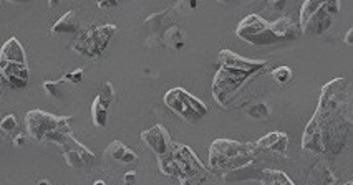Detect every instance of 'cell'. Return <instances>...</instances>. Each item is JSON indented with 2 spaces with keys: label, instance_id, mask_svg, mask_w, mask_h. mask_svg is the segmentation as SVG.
I'll return each mask as SVG.
<instances>
[{
  "label": "cell",
  "instance_id": "obj_23",
  "mask_svg": "<svg viewBox=\"0 0 353 185\" xmlns=\"http://www.w3.org/2000/svg\"><path fill=\"white\" fill-rule=\"evenodd\" d=\"M186 42H188L186 32L178 25L166 28V32L163 34V43L166 45V47L172 48V50H179V48H183L184 45H186Z\"/></svg>",
  "mask_w": 353,
  "mask_h": 185
},
{
  "label": "cell",
  "instance_id": "obj_15",
  "mask_svg": "<svg viewBox=\"0 0 353 185\" xmlns=\"http://www.w3.org/2000/svg\"><path fill=\"white\" fill-rule=\"evenodd\" d=\"M257 151H270L276 152V154L285 155L287 146H289V135L285 133H269L265 134L264 138H261L259 141L254 144Z\"/></svg>",
  "mask_w": 353,
  "mask_h": 185
},
{
  "label": "cell",
  "instance_id": "obj_20",
  "mask_svg": "<svg viewBox=\"0 0 353 185\" xmlns=\"http://www.w3.org/2000/svg\"><path fill=\"white\" fill-rule=\"evenodd\" d=\"M105 155L106 157H112L113 160H118V162H123V164H130V162H134V160H138V155L134 154L130 147H126L125 142L121 141H113L110 144V146L106 147Z\"/></svg>",
  "mask_w": 353,
  "mask_h": 185
},
{
  "label": "cell",
  "instance_id": "obj_37",
  "mask_svg": "<svg viewBox=\"0 0 353 185\" xmlns=\"http://www.w3.org/2000/svg\"><path fill=\"white\" fill-rule=\"evenodd\" d=\"M93 185H106V184L103 182V180H97V182H95V184H93Z\"/></svg>",
  "mask_w": 353,
  "mask_h": 185
},
{
  "label": "cell",
  "instance_id": "obj_1",
  "mask_svg": "<svg viewBox=\"0 0 353 185\" xmlns=\"http://www.w3.org/2000/svg\"><path fill=\"white\" fill-rule=\"evenodd\" d=\"M352 131V86L335 78L322 88L314 118L303 131V151L314 154H339Z\"/></svg>",
  "mask_w": 353,
  "mask_h": 185
},
{
  "label": "cell",
  "instance_id": "obj_17",
  "mask_svg": "<svg viewBox=\"0 0 353 185\" xmlns=\"http://www.w3.org/2000/svg\"><path fill=\"white\" fill-rule=\"evenodd\" d=\"M0 63L27 65L26 50H23L22 43H20L17 39H10L9 42L3 43L2 52H0Z\"/></svg>",
  "mask_w": 353,
  "mask_h": 185
},
{
  "label": "cell",
  "instance_id": "obj_16",
  "mask_svg": "<svg viewBox=\"0 0 353 185\" xmlns=\"http://www.w3.org/2000/svg\"><path fill=\"white\" fill-rule=\"evenodd\" d=\"M270 28H272L274 35H276L281 42H284V40H297L302 34L301 27H299L297 22L290 17L277 19L276 22L270 23Z\"/></svg>",
  "mask_w": 353,
  "mask_h": 185
},
{
  "label": "cell",
  "instance_id": "obj_3",
  "mask_svg": "<svg viewBox=\"0 0 353 185\" xmlns=\"http://www.w3.org/2000/svg\"><path fill=\"white\" fill-rule=\"evenodd\" d=\"M45 141L57 144L60 147L61 155L65 157V162H67L68 167L83 171V168L92 167L95 164L97 155L85 144H81L78 139L73 138L72 129L53 131V133L45 138Z\"/></svg>",
  "mask_w": 353,
  "mask_h": 185
},
{
  "label": "cell",
  "instance_id": "obj_24",
  "mask_svg": "<svg viewBox=\"0 0 353 185\" xmlns=\"http://www.w3.org/2000/svg\"><path fill=\"white\" fill-rule=\"evenodd\" d=\"M259 182L262 185H295L292 180L287 177L285 172L282 171H270V168H264L261 177H259Z\"/></svg>",
  "mask_w": 353,
  "mask_h": 185
},
{
  "label": "cell",
  "instance_id": "obj_4",
  "mask_svg": "<svg viewBox=\"0 0 353 185\" xmlns=\"http://www.w3.org/2000/svg\"><path fill=\"white\" fill-rule=\"evenodd\" d=\"M117 34V27L110 25H90L78 32L77 39L73 40L72 50L86 58H98L103 55L105 48L108 47L110 40Z\"/></svg>",
  "mask_w": 353,
  "mask_h": 185
},
{
  "label": "cell",
  "instance_id": "obj_8",
  "mask_svg": "<svg viewBox=\"0 0 353 185\" xmlns=\"http://www.w3.org/2000/svg\"><path fill=\"white\" fill-rule=\"evenodd\" d=\"M236 35L244 42L256 45V47H265V45H276L281 42L274 35L270 22L256 14H250L244 20H241V23L236 28Z\"/></svg>",
  "mask_w": 353,
  "mask_h": 185
},
{
  "label": "cell",
  "instance_id": "obj_30",
  "mask_svg": "<svg viewBox=\"0 0 353 185\" xmlns=\"http://www.w3.org/2000/svg\"><path fill=\"white\" fill-rule=\"evenodd\" d=\"M65 83L61 80H57V81H45L43 83V89L50 94L52 98H59L60 93H61V86Z\"/></svg>",
  "mask_w": 353,
  "mask_h": 185
},
{
  "label": "cell",
  "instance_id": "obj_21",
  "mask_svg": "<svg viewBox=\"0 0 353 185\" xmlns=\"http://www.w3.org/2000/svg\"><path fill=\"white\" fill-rule=\"evenodd\" d=\"M80 30V20L75 10H70L57 20L52 27V34H77Z\"/></svg>",
  "mask_w": 353,
  "mask_h": 185
},
{
  "label": "cell",
  "instance_id": "obj_6",
  "mask_svg": "<svg viewBox=\"0 0 353 185\" xmlns=\"http://www.w3.org/2000/svg\"><path fill=\"white\" fill-rule=\"evenodd\" d=\"M164 105L186 122H198L209 113L208 106L203 101L183 88H172L164 94Z\"/></svg>",
  "mask_w": 353,
  "mask_h": 185
},
{
  "label": "cell",
  "instance_id": "obj_34",
  "mask_svg": "<svg viewBox=\"0 0 353 185\" xmlns=\"http://www.w3.org/2000/svg\"><path fill=\"white\" fill-rule=\"evenodd\" d=\"M343 42H345V45H350L352 47V43H353V28L352 27L347 30V35H345Z\"/></svg>",
  "mask_w": 353,
  "mask_h": 185
},
{
  "label": "cell",
  "instance_id": "obj_25",
  "mask_svg": "<svg viewBox=\"0 0 353 185\" xmlns=\"http://www.w3.org/2000/svg\"><path fill=\"white\" fill-rule=\"evenodd\" d=\"M320 6H322V0H307V2H303L301 9V22H299V27L302 28L305 25L307 20L312 17V14H314Z\"/></svg>",
  "mask_w": 353,
  "mask_h": 185
},
{
  "label": "cell",
  "instance_id": "obj_14",
  "mask_svg": "<svg viewBox=\"0 0 353 185\" xmlns=\"http://www.w3.org/2000/svg\"><path fill=\"white\" fill-rule=\"evenodd\" d=\"M172 152H174L176 159L181 162L183 175L184 174H206V175H209V171L204 167V164L201 162V160L198 159V155H196L188 146H184V144H174Z\"/></svg>",
  "mask_w": 353,
  "mask_h": 185
},
{
  "label": "cell",
  "instance_id": "obj_13",
  "mask_svg": "<svg viewBox=\"0 0 353 185\" xmlns=\"http://www.w3.org/2000/svg\"><path fill=\"white\" fill-rule=\"evenodd\" d=\"M0 76L6 85L14 89H22L28 85L30 80V72L28 65L22 63H0Z\"/></svg>",
  "mask_w": 353,
  "mask_h": 185
},
{
  "label": "cell",
  "instance_id": "obj_5",
  "mask_svg": "<svg viewBox=\"0 0 353 185\" xmlns=\"http://www.w3.org/2000/svg\"><path fill=\"white\" fill-rule=\"evenodd\" d=\"M254 75H257V73L221 67L216 72L214 81H212V98H214V101L223 108H228L234 94L239 91L241 86H244L245 81H249Z\"/></svg>",
  "mask_w": 353,
  "mask_h": 185
},
{
  "label": "cell",
  "instance_id": "obj_33",
  "mask_svg": "<svg viewBox=\"0 0 353 185\" xmlns=\"http://www.w3.org/2000/svg\"><path fill=\"white\" fill-rule=\"evenodd\" d=\"M14 144H15V146H17V147H23V146H26V144H27V135H26V134H19L17 138L14 139Z\"/></svg>",
  "mask_w": 353,
  "mask_h": 185
},
{
  "label": "cell",
  "instance_id": "obj_26",
  "mask_svg": "<svg viewBox=\"0 0 353 185\" xmlns=\"http://www.w3.org/2000/svg\"><path fill=\"white\" fill-rule=\"evenodd\" d=\"M272 78L277 85H287L292 80V69L289 67H279L272 72Z\"/></svg>",
  "mask_w": 353,
  "mask_h": 185
},
{
  "label": "cell",
  "instance_id": "obj_29",
  "mask_svg": "<svg viewBox=\"0 0 353 185\" xmlns=\"http://www.w3.org/2000/svg\"><path fill=\"white\" fill-rule=\"evenodd\" d=\"M206 174H184L179 179V185H203L208 180Z\"/></svg>",
  "mask_w": 353,
  "mask_h": 185
},
{
  "label": "cell",
  "instance_id": "obj_35",
  "mask_svg": "<svg viewBox=\"0 0 353 185\" xmlns=\"http://www.w3.org/2000/svg\"><path fill=\"white\" fill-rule=\"evenodd\" d=\"M118 2H98L100 9H106V7H117Z\"/></svg>",
  "mask_w": 353,
  "mask_h": 185
},
{
  "label": "cell",
  "instance_id": "obj_11",
  "mask_svg": "<svg viewBox=\"0 0 353 185\" xmlns=\"http://www.w3.org/2000/svg\"><path fill=\"white\" fill-rule=\"evenodd\" d=\"M141 141L145 142L146 146L150 147L156 155H158V157L159 155H164L168 154V152H171L172 147H174V142L171 141L170 133H168L166 127L161 124H156L153 127H150V129L143 131Z\"/></svg>",
  "mask_w": 353,
  "mask_h": 185
},
{
  "label": "cell",
  "instance_id": "obj_36",
  "mask_svg": "<svg viewBox=\"0 0 353 185\" xmlns=\"http://www.w3.org/2000/svg\"><path fill=\"white\" fill-rule=\"evenodd\" d=\"M39 185H50V182H48V180H40Z\"/></svg>",
  "mask_w": 353,
  "mask_h": 185
},
{
  "label": "cell",
  "instance_id": "obj_19",
  "mask_svg": "<svg viewBox=\"0 0 353 185\" xmlns=\"http://www.w3.org/2000/svg\"><path fill=\"white\" fill-rule=\"evenodd\" d=\"M262 171H264V167H259L257 160H252V162L245 164L244 167H239V168H236V171H231V172H225V174H223V179L228 180V182H236V180H249V179L259 180Z\"/></svg>",
  "mask_w": 353,
  "mask_h": 185
},
{
  "label": "cell",
  "instance_id": "obj_27",
  "mask_svg": "<svg viewBox=\"0 0 353 185\" xmlns=\"http://www.w3.org/2000/svg\"><path fill=\"white\" fill-rule=\"evenodd\" d=\"M248 114L254 119H265L270 116V108L265 102H257V105L250 106Z\"/></svg>",
  "mask_w": 353,
  "mask_h": 185
},
{
  "label": "cell",
  "instance_id": "obj_38",
  "mask_svg": "<svg viewBox=\"0 0 353 185\" xmlns=\"http://www.w3.org/2000/svg\"><path fill=\"white\" fill-rule=\"evenodd\" d=\"M347 185H353V182H350V184H347Z\"/></svg>",
  "mask_w": 353,
  "mask_h": 185
},
{
  "label": "cell",
  "instance_id": "obj_32",
  "mask_svg": "<svg viewBox=\"0 0 353 185\" xmlns=\"http://www.w3.org/2000/svg\"><path fill=\"white\" fill-rule=\"evenodd\" d=\"M125 185H138V174L134 171H130L125 174Z\"/></svg>",
  "mask_w": 353,
  "mask_h": 185
},
{
  "label": "cell",
  "instance_id": "obj_18",
  "mask_svg": "<svg viewBox=\"0 0 353 185\" xmlns=\"http://www.w3.org/2000/svg\"><path fill=\"white\" fill-rule=\"evenodd\" d=\"M336 175L332 172V168L327 166L323 160H319L314 167L310 168L307 185H334L336 182Z\"/></svg>",
  "mask_w": 353,
  "mask_h": 185
},
{
  "label": "cell",
  "instance_id": "obj_10",
  "mask_svg": "<svg viewBox=\"0 0 353 185\" xmlns=\"http://www.w3.org/2000/svg\"><path fill=\"white\" fill-rule=\"evenodd\" d=\"M114 100V88L110 81H105L103 85L100 86V91H98V96L95 98L92 105V119L93 126L98 127V129H103L106 127V122H108V113L110 106Z\"/></svg>",
  "mask_w": 353,
  "mask_h": 185
},
{
  "label": "cell",
  "instance_id": "obj_9",
  "mask_svg": "<svg viewBox=\"0 0 353 185\" xmlns=\"http://www.w3.org/2000/svg\"><path fill=\"white\" fill-rule=\"evenodd\" d=\"M340 12V2H322V6L312 14L307 23L301 28L303 35H322L334 25L335 15Z\"/></svg>",
  "mask_w": 353,
  "mask_h": 185
},
{
  "label": "cell",
  "instance_id": "obj_2",
  "mask_svg": "<svg viewBox=\"0 0 353 185\" xmlns=\"http://www.w3.org/2000/svg\"><path fill=\"white\" fill-rule=\"evenodd\" d=\"M256 155L257 149L254 144L234 139H216L209 147V167L225 174L256 160Z\"/></svg>",
  "mask_w": 353,
  "mask_h": 185
},
{
  "label": "cell",
  "instance_id": "obj_31",
  "mask_svg": "<svg viewBox=\"0 0 353 185\" xmlns=\"http://www.w3.org/2000/svg\"><path fill=\"white\" fill-rule=\"evenodd\" d=\"M17 118L14 116V114H9V116H6L0 121V129L3 131V133H14L15 129H17Z\"/></svg>",
  "mask_w": 353,
  "mask_h": 185
},
{
  "label": "cell",
  "instance_id": "obj_7",
  "mask_svg": "<svg viewBox=\"0 0 353 185\" xmlns=\"http://www.w3.org/2000/svg\"><path fill=\"white\" fill-rule=\"evenodd\" d=\"M70 116H55L42 109H32L26 114V126L32 139L42 142L53 131L70 129Z\"/></svg>",
  "mask_w": 353,
  "mask_h": 185
},
{
  "label": "cell",
  "instance_id": "obj_28",
  "mask_svg": "<svg viewBox=\"0 0 353 185\" xmlns=\"http://www.w3.org/2000/svg\"><path fill=\"white\" fill-rule=\"evenodd\" d=\"M83 76H85V69H83V68H77V69H73V72L65 73V75L61 76L60 80L63 81V83L80 85L81 81H83Z\"/></svg>",
  "mask_w": 353,
  "mask_h": 185
},
{
  "label": "cell",
  "instance_id": "obj_12",
  "mask_svg": "<svg viewBox=\"0 0 353 185\" xmlns=\"http://www.w3.org/2000/svg\"><path fill=\"white\" fill-rule=\"evenodd\" d=\"M219 63L221 67L241 69V72H249V73H259L268 67V61L265 60L242 58L241 55H237V53H234L231 50L219 52Z\"/></svg>",
  "mask_w": 353,
  "mask_h": 185
},
{
  "label": "cell",
  "instance_id": "obj_22",
  "mask_svg": "<svg viewBox=\"0 0 353 185\" xmlns=\"http://www.w3.org/2000/svg\"><path fill=\"white\" fill-rule=\"evenodd\" d=\"M158 166H159V171H161L164 175L178 177V179H181L183 166H181V162L176 159L174 152L172 151L168 152V154H164V155H159Z\"/></svg>",
  "mask_w": 353,
  "mask_h": 185
}]
</instances>
